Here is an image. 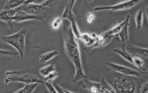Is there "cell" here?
Listing matches in <instances>:
<instances>
[{
  "mask_svg": "<svg viewBox=\"0 0 148 93\" xmlns=\"http://www.w3.org/2000/svg\"><path fill=\"white\" fill-rule=\"evenodd\" d=\"M63 38L64 43V50L68 58L71 60L74 66L75 67V75L73 78V82L80 81L81 80H86L87 75L84 73L81 59L78 39L74 34L71 26L64 24L63 25Z\"/></svg>",
  "mask_w": 148,
  "mask_h": 93,
  "instance_id": "6da1fadb",
  "label": "cell"
},
{
  "mask_svg": "<svg viewBox=\"0 0 148 93\" xmlns=\"http://www.w3.org/2000/svg\"><path fill=\"white\" fill-rule=\"evenodd\" d=\"M58 1H45L42 4H36V3H27L24 4L22 6L16 9L17 11H23L32 14L35 16H38L41 19L44 20L46 15L49 14L52 11L55 10V8L57 7Z\"/></svg>",
  "mask_w": 148,
  "mask_h": 93,
  "instance_id": "7a4b0ae2",
  "label": "cell"
},
{
  "mask_svg": "<svg viewBox=\"0 0 148 93\" xmlns=\"http://www.w3.org/2000/svg\"><path fill=\"white\" fill-rule=\"evenodd\" d=\"M26 29H22L19 32L10 36H2L1 41L4 43H8L12 46H14L17 52L19 53V55L21 58H24L25 53V36H26Z\"/></svg>",
  "mask_w": 148,
  "mask_h": 93,
  "instance_id": "3957f363",
  "label": "cell"
},
{
  "mask_svg": "<svg viewBox=\"0 0 148 93\" xmlns=\"http://www.w3.org/2000/svg\"><path fill=\"white\" fill-rule=\"evenodd\" d=\"M5 83L10 82H22L25 85L27 84H43L44 81L40 80L37 76L32 74H28L26 72H6V77H5Z\"/></svg>",
  "mask_w": 148,
  "mask_h": 93,
  "instance_id": "277c9868",
  "label": "cell"
},
{
  "mask_svg": "<svg viewBox=\"0 0 148 93\" xmlns=\"http://www.w3.org/2000/svg\"><path fill=\"white\" fill-rule=\"evenodd\" d=\"M75 3V0H69L67 1V3H66V6H65V9L62 14V19H65V20H68L70 21L71 23V28H72V31L74 32V34L75 36V37L77 39H80V31H79V28H78V25H77V21H76V18L73 13V7H74V4Z\"/></svg>",
  "mask_w": 148,
  "mask_h": 93,
  "instance_id": "5b68a950",
  "label": "cell"
},
{
  "mask_svg": "<svg viewBox=\"0 0 148 93\" xmlns=\"http://www.w3.org/2000/svg\"><path fill=\"white\" fill-rule=\"evenodd\" d=\"M114 88L117 93H135L136 84L131 79L117 77L114 81Z\"/></svg>",
  "mask_w": 148,
  "mask_h": 93,
  "instance_id": "8992f818",
  "label": "cell"
},
{
  "mask_svg": "<svg viewBox=\"0 0 148 93\" xmlns=\"http://www.w3.org/2000/svg\"><path fill=\"white\" fill-rule=\"evenodd\" d=\"M139 3V1H135V0H129V1H124L119 3H117L115 5H111V6H100L97 7L94 9L95 11H102V10H109L111 12L119 11V10H128L130 8H132Z\"/></svg>",
  "mask_w": 148,
  "mask_h": 93,
  "instance_id": "52a82bcc",
  "label": "cell"
},
{
  "mask_svg": "<svg viewBox=\"0 0 148 93\" xmlns=\"http://www.w3.org/2000/svg\"><path fill=\"white\" fill-rule=\"evenodd\" d=\"M107 65L109 66L110 68H112L114 71L118 72V73H121L123 75H130V76H134V77H140L141 76L142 73H140L136 70H132L130 68H128L123 65H119V64H116L114 63H107Z\"/></svg>",
  "mask_w": 148,
  "mask_h": 93,
  "instance_id": "ba28073f",
  "label": "cell"
},
{
  "mask_svg": "<svg viewBox=\"0 0 148 93\" xmlns=\"http://www.w3.org/2000/svg\"><path fill=\"white\" fill-rule=\"evenodd\" d=\"M130 16L128 14L126 15L125 24L120 32L118 35L115 36V37L118 39V41L120 42V45L122 47H126L128 40H129V25H130Z\"/></svg>",
  "mask_w": 148,
  "mask_h": 93,
  "instance_id": "9c48e42d",
  "label": "cell"
},
{
  "mask_svg": "<svg viewBox=\"0 0 148 93\" xmlns=\"http://www.w3.org/2000/svg\"><path fill=\"white\" fill-rule=\"evenodd\" d=\"M17 11V10H16ZM30 20H36V21H42V19H41L38 16H35L32 14H27L25 12L23 11H17L16 14L14 15V17L12 18V21H14L16 23L19 22H23L25 21H30Z\"/></svg>",
  "mask_w": 148,
  "mask_h": 93,
  "instance_id": "30bf717a",
  "label": "cell"
},
{
  "mask_svg": "<svg viewBox=\"0 0 148 93\" xmlns=\"http://www.w3.org/2000/svg\"><path fill=\"white\" fill-rule=\"evenodd\" d=\"M17 11L15 10H2L0 11V20L2 21H5L8 24V25L13 29L14 28V24L12 21V18L14 17Z\"/></svg>",
  "mask_w": 148,
  "mask_h": 93,
  "instance_id": "8fae6325",
  "label": "cell"
},
{
  "mask_svg": "<svg viewBox=\"0 0 148 93\" xmlns=\"http://www.w3.org/2000/svg\"><path fill=\"white\" fill-rule=\"evenodd\" d=\"M85 82L84 84L82 85V87L84 89H86L88 91H90L92 93H98L100 91V88L102 86L101 83H97V82L91 81H88L87 79L86 80H84Z\"/></svg>",
  "mask_w": 148,
  "mask_h": 93,
  "instance_id": "7c38bea8",
  "label": "cell"
},
{
  "mask_svg": "<svg viewBox=\"0 0 148 93\" xmlns=\"http://www.w3.org/2000/svg\"><path fill=\"white\" fill-rule=\"evenodd\" d=\"M27 3V0H9L5 3L3 10H16L17 8Z\"/></svg>",
  "mask_w": 148,
  "mask_h": 93,
  "instance_id": "4fadbf2b",
  "label": "cell"
},
{
  "mask_svg": "<svg viewBox=\"0 0 148 93\" xmlns=\"http://www.w3.org/2000/svg\"><path fill=\"white\" fill-rule=\"evenodd\" d=\"M126 50L130 53L139 54L148 58V49L147 48H141V47H138V46H132V45H126Z\"/></svg>",
  "mask_w": 148,
  "mask_h": 93,
  "instance_id": "5bb4252c",
  "label": "cell"
},
{
  "mask_svg": "<svg viewBox=\"0 0 148 93\" xmlns=\"http://www.w3.org/2000/svg\"><path fill=\"white\" fill-rule=\"evenodd\" d=\"M114 53L119 54L122 58H124L125 60H127L128 62H130V64H134V60H133V55H131L130 53H129L127 50H126V47H120V48H117V49H114Z\"/></svg>",
  "mask_w": 148,
  "mask_h": 93,
  "instance_id": "9a60e30c",
  "label": "cell"
},
{
  "mask_svg": "<svg viewBox=\"0 0 148 93\" xmlns=\"http://www.w3.org/2000/svg\"><path fill=\"white\" fill-rule=\"evenodd\" d=\"M80 40L86 44V46H88V48H91V46H93L96 42V39L97 38H94L91 36V34H88V33H83L80 35ZM86 48V49H88Z\"/></svg>",
  "mask_w": 148,
  "mask_h": 93,
  "instance_id": "2e32d148",
  "label": "cell"
},
{
  "mask_svg": "<svg viewBox=\"0 0 148 93\" xmlns=\"http://www.w3.org/2000/svg\"><path fill=\"white\" fill-rule=\"evenodd\" d=\"M125 24V20L124 21H122V22H119L118 25H114L113 28H111L110 30L107 31H106V33H107L108 35L114 37L115 36L118 35V34L120 32V31H121V30H122V28L124 27Z\"/></svg>",
  "mask_w": 148,
  "mask_h": 93,
  "instance_id": "e0dca14e",
  "label": "cell"
},
{
  "mask_svg": "<svg viewBox=\"0 0 148 93\" xmlns=\"http://www.w3.org/2000/svg\"><path fill=\"white\" fill-rule=\"evenodd\" d=\"M58 54V52L56 51V50H55V51H52V52L46 53L44 54L40 55V57H39V61H40L41 64H44L47 61H48V60L52 59L53 58H54L55 56H57Z\"/></svg>",
  "mask_w": 148,
  "mask_h": 93,
  "instance_id": "ac0fdd59",
  "label": "cell"
},
{
  "mask_svg": "<svg viewBox=\"0 0 148 93\" xmlns=\"http://www.w3.org/2000/svg\"><path fill=\"white\" fill-rule=\"evenodd\" d=\"M56 69H55V64L53 63V64H48V65H47L45 67H43V68H42L41 70H40V74L42 75V76H47L49 74H51V73H53V72H55L56 71Z\"/></svg>",
  "mask_w": 148,
  "mask_h": 93,
  "instance_id": "d6986e66",
  "label": "cell"
},
{
  "mask_svg": "<svg viewBox=\"0 0 148 93\" xmlns=\"http://www.w3.org/2000/svg\"><path fill=\"white\" fill-rule=\"evenodd\" d=\"M142 21H143V11L140 10L137 12L136 15V23L137 30H140L142 26Z\"/></svg>",
  "mask_w": 148,
  "mask_h": 93,
  "instance_id": "ffe728a7",
  "label": "cell"
},
{
  "mask_svg": "<svg viewBox=\"0 0 148 93\" xmlns=\"http://www.w3.org/2000/svg\"><path fill=\"white\" fill-rule=\"evenodd\" d=\"M38 85L37 83L34 84H27L25 85L22 88V93H32L33 91L36 88V86Z\"/></svg>",
  "mask_w": 148,
  "mask_h": 93,
  "instance_id": "44dd1931",
  "label": "cell"
},
{
  "mask_svg": "<svg viewBox=\"0 0 148 93\" xmlns=\"http://www.w3.org/2000/svg\"><path fill=\"white\" fill-rule=\"evenodd\" d=\"M133 60H134V64L138 67L139 69H140L143 71H146V70L143 68V65H144V61L140 58H137L136 56H133Z\"/></svg>",
  "mask_w": 148,
  "mask_h": 93,
  "instance_id": "7402d4cb",
  "label": "cell"
},
{
  "mask_svg": "<svg viewBox=\"0 0 148 93\" xmlns=\"http://www.w3.org/2000/svg\"><path fill=\"white\" fill-rule=\"evenodd\" d=\"M101 85H103L104 88H106L108 91H109V92L110 93H117L116 92V91L114 90V86H112L109 83H108V82L105 81V79L104 78H102V81H101Z\"/></svg>",
  "mask_w": 148,
  "mask_h": 93,
  "instance_id": "603a6c76",
  "label": "cell"
},
{
  "mask_svg": "<svg viewBox=\"0 0 148 93\" xmlns=\"http://www.w3.org/2000/svg\"><path fill=\"white\" fill-rule=\"evenodd\" d=\"M58 76V73H57V72L55 71V72H53V73L49 74L47 76L44 77V81H45V82H50V83H53L52 81H53V80H55Z\"/></svg>",
  "mask_w": 148,
  "mask_h": 93,
  "instance_id": "cb8c5ba5",
  "label": "cell"
},
{
  "mask_svg": "<svg viewBox=\"0 0 148 93\" xmlns=\"http://www.w3.org/2000/svg\"><path fill=\"white\" fill-rule=\"evenodd\" d=\"M62 23V17H57L53 20V23H52V28L53 29H58L60 25Z\"/></svg>",
  "mask_w": 148,
  "mask_h": 93,
  "instance_id": "d4e9b609",
  "label": "cell"
},
{
  "mask_svg": "<svg viewBox=\"0 0 148 93\" xmlns=\"http://www.w3.org/2000/svg\"><path fill=\"white\" fill-rule=\"evenodd\" d=\"M0 54L1 56H3V55H6V56H16L19 54L18 52H15V51H3V50H1L0 51Z\"/></svg>",
  "mask_w": 148,
  "mask_h": 93,
  "instance_id": "484cf974",
  "label": "cell"
},
{
  "mask_svg": "<svg viewBox=\"0 0 148 93\" xmlns=\"http://www.w3.org/2000/svg\"><path fill=\"white\" fill-rule=\"evenodd\" d=\"M140 93H147L148 92V81H146L140 88Z\"/></svg>",
  "mask_w": 148,
  "mask_h": 93,
  "instance_id": "4316f807",
  "label": "cell"
},
{
  "mask_svg": "<svg viewBox=\"0 0 148 93\" xmlns=\"http://www.w3.org/2000/svg\"><path fill=\"white\" fill-rule=\"evenodd\" d=\"M94 19H95V14L92 12L87 13V14H86V21H87L88 23H92V21H94Z\"/></svg>",
  "mask_w": 148,
  "mask_h": 93,
  "instance_id": "83f0119b",
  "label": "cell"
},
{
  "mask_svg": "<svg viewBox=\"0 0 148 93\" xmlns=\"http://www.w3.org/2000/svg\"><path fill=\"white\" fill-rule=\"evenodd\" d=\"M53 85L55 87V89L57 90V92L58 93H65L64 92L63 88H62V87H60L59 85H58L57 84H55V83H53Z\"/></svg>",
  "mask_w": 148,
  "mask_h": 93,
  "instance_id": "f1b7e54d",
  "label": "cell"
},
{
  "mask_svg": "<svg viewBox=\"0 0 148 93\" xmlns=\"http://www.w3.org/2000/svg\"><path fill=\"white\" fill-rule=\"evenodd\" d=\"M99 93H110V92H109V91H108L106 88H104L103 85H102V86H101V88H100Z\"/></svg>",
  "mask_w": 148,
  "mask_h": 93,
  "instance_id": "f546056e",
  "label": "cell"
},
{
  "mask_svg": "<svg viewBox=\"0 0 148 93\" xmlns=\"http://www.w3.org/2000/svg\"><path fill=\"white\" fill-rule=\"evenodd\" d=\"M146 14H147V21H148V6L146 8Z\"/></svg>",
  "mask_w": 148,
  "mask_h": 93,
  "instance_id": "4dcf8cb0",
  "label": "cell"
},
{
  "mask_svg": "<svg viewBox=\"0 0 148 93\" xmlns=\"http://www.w3.org/2000/svg\"><path fill=\"white\" fill-rule=\"evenodd\" d=\"M63 90H64V92L65 93H73L71 92H69V91H68V90H66V89H64V88H63Z\"/></svg>",
  "mask_w": 148,
  "mask_h": 93,
  "instance_id": "1f68e13d",
  "label": "cell"
},
{
  "mask_svg": "<svg viewBox=\"0 0 148 93\" xmlns=\"http://www.w3.org/2000/svg\"><path fill=\"white\" fill-rule=\"evenodd\" d=\"M14 93H22V89H21V90H19V91H17L16 92Z\"/></svg>",
  "mask_w": 148,
  "mask_h": 93,
  "instance_id": "d6a6232c",
  "label": "cell"
},
{
  "mask_svg": "<svg viewBox=\"0 0 148 93\" xmlns=\"http://www.w3.org/2000/svg\"><path fill=\"white\" fill-rule=\"evenodd\" d=\"M42 93H49V92H48V91L47 90V91H45V92H42Z\"/></svg>",
  "mask_w": 148,
  "mask_h": 93,
  "instance_id": "836d02e7",
  "label": "cell"
}]
</instances>
